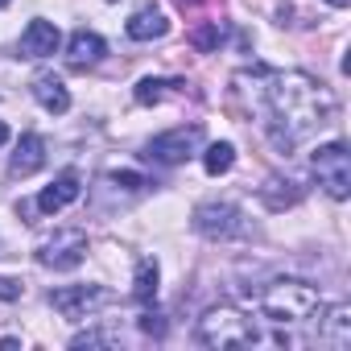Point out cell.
<instances>
[{
	"label": "cell",
	"instance_id": "7a4b0ae2",
	"mask_svg": "<svg viewBox=\"0 0 351 351\" xmlns=\"http://www.w3.org/2000/svg\"><path fill=\"white\" fill-rule=\"evenodd\" d=\"M256 310L273 322H306L314 310H322L318 302V289L310 281H298V277H281V281H269L261 293H256Z\"/></svg>",
	"mask_w": 351,
	"mask_h": 351
},
{
	"label": "cell",
	"instance_id": "7c38bea8",
	"mask_svg": "<svg viewBox=\"0 0 351 351\" xmlns=\"http://www.w3.org/2000/svg\"><path fill=\"white\" fill-rule=\"evenodd\" d=\"M104 54H108V46H104V38H99V34H91V29H75V34H71L66 62H71L75 71H87V66H95Z\"/></svg>",
	"mask_w": 351,
	"mask_h": 351
},
{
	"label": "cell",
	"instance_id": "7402d4cb",
	"mask_svg": "<svg viewBox=\"0 0 351 351\" xmlns=\"http://www.w3.org/2000/svg\"><path fill=\"white\" fill-rule=\"evenodd\" d=\"M17 298H21V281L0 277V302H17Z\"/></svg>",
	"mask_w": 351,
	"mask_h": 351
},
{
	"label": "cell",
	"instance_id": "9c48e42d",
	"mask_svg": "<svg viewBox=\"0 0 351 351\" xmlns=\"http://www.w3.org/2000/svg\"><path fill=\"white\" fill-rule=\"evenodd\" d=\"M79 195H83V178H79V169H62L58 178L38 195V203H34V207H38L42 215H58V211H62V207H71Z\"/></svg>",
	"mask_w": 351,
	"mask_h": 351
},
{
	"label": "cell",
	"instance_id": "8992f818",
	"mask_svg": "<svg viewBox=\"0 0 351 351\" xmlns=\"http://www.w3.org/2000/svg\"><path fill=\"white\" fill-rule=\"evenodd\" d=\"M83 256H87V232H79V228H62L38 244V265L58 269V273L83 265Z\"/></svg>",
	"mask_w": 351,
	"mask_h": 351
},
{
	"label": "cell",
	"instance_id": "e0dca14e",
	"mask_svg": "<svg viewBox=\"0 0 351 351\" xmlns=\"http://www.w3.org/2000/svg\"><path fill=\"white\" fill-rule=\"evenodd\" d=\"M203 165H207V173H211V178L228 173V169L236 165V145H232V141H215V145H207V153H203Z\"/></svg>",
	"mask_w": 351,
	"mask_h": 351
},
{
	"label": "cell",
	"instance_id": "277c9868",
	"mask_svg": "<svg viewBox=\"0 0 351 351\" xmlns=\"http://www.w3.org/2000/svg\"><path fill=\"white\" fill-rule=\"evenodd\" d=\"M310 165H314L318 186H322L330 199L343 203V199L351 195V153H347L343 141H326V145H318L314 157H310Z\"/></svg>",
	"mask_w": 351,
	"mask_h": 351
},
{
	"label": "cell",
	"instance_id": "4fadbf2b",
	"mask_svg": "<svg viewBox=\"0 0 351 351\" xmlns=\"http://www.w3.org/2000/svg\"><path fill=\"white\" fill-rule=\"evenodd\" d=\"M42 165H46V141H42L38 132H25V136L17 141V153H13L9 169L17 173V178H29V173H38Z\"/></svg>",
	"mask_w": 351,
	"mask_h": 351
},
{
	"label": "cell",
	"instance_id": "cb8c5ba5",
	"mask_svg": "<svg viewBox=\"0 0 351 351\" xmlns=\"http://www.w3.org/2000/svg\"><path fill=\"white\" fill-rule=\"evenodd\" d=\"M326 5H335V9H347V5H351V0H326Z\"/></svg>",
	"mask_w": 351,
	"mask_h": 351
},
{
	"label": "cell",
	"instance_id": "30bf717a",
	"mask_svg": "<svg viewBox=\"0 0 351 351\" xmlns=\"http://www.w3.org/2000/svg\"><path fill=\"white\" fill-rule=\"evenodd\" d=\"M58 46H62V34H58L54 21H29L25 34H21V54L25 58H50Z\"/></svg>",
	"mask_w": 351,
	"mask_h": 351
},
{
	"label": "cell",
	"instance_id": "d4e9b609",
	"mask_svg": "<svg viewBox=\"0 0 351 351\" xmlns=\"http://www.w3.org/2000/svg\"><path fill=\"white\" fill-rule=\"evenodd\" d=\"M5 5H9V0H0V9H5Z\"/></svg>",
	"mask_w": 351,
	"mask_h": 351
},
{
	"label": "cell",
	"instance_id": "3957f363",
	"mask_svg": "<svg viewBox=\"0 0 351 351\" xmlns=\"http://www.w3.org/2000/svg\"><path fill=\"white\" fill-rule=\"evenodd\" d=\"M195 339H199L203 347L228 351V347H252V343L261 339V330L252 326V318H248L244 310H236V306H211V310L199 318Z\"/></svg>",
	"mask_w": 351,
	"mask_h": 351
},
{
	"label": "cell",
	"instance_id": "8fae6325",
	"mask_svg": "<svg viewBox=\"0 0 351 351\" xmlns=\"http://www.w3.org/2000/svg\"><path fill=\"white\" fill-rule=\"evenodd\" d=\"M124 34H128L132 42H153V38H165V34H169V17H165L157 5H145V9H136V13L128 17Z\"/></svg>",
	"mask_w": 351,
	"mask_h": 351
},
{
	"label": "cell",
	"instance_id": "6da1fadb",
	"mask_svg": "<svg viewBox=\"0 0 351 351\" xmlns=\"http://www.w3.org/2000/svg\"><path fill=\"white\" fill-rule=\"evenodd\" d=\"M256 104L265 112L261 124L281 153L298 149L306 136L335 120V95L302 71H256Z\"/></svg>",
	"mask_w": 351,
	"mask_h": 351
},
{
	"label": "cell",
	"instance_id": "5b68a950",
	"mask_svg": "<svg viewBox=\"0 0 351 351\" xmlns=\"http://www.w3.org/2000/svg\"><path fill=\"white\" fill-rule=\"evenodd\" d=\"M203 145V124H182V128H169L161 136H153L145 145V157L157 165H182L186 157H195Z\"/></svg>",
	"mask_w": 351,
	"mask_h": 351
},
{
	"label": "cell",
	"instance_id": "ba28073f",
	"mask_svg": "<svg viewBox=\"0 0 351 351\" xmlns=\"http://www.w3.org/2000/svg\"><path fill=\"white\" fill-rule=\"evenodd\" d=\"M191 223L207 240H236V236H244V215L232 203H199Z\"/></svg>",
	"mask_w": 351,
	"mask_h": 351
},
{
	"label": "cell",
	"instance_id": "9a60e30c",
	"mask_svg": "<svg viewBox=\"0 0 351 351\" xmlns=\"http://www.w3.org/2000/svg\"><path fill=\"white\" fill-rule=\"evenodd\" d=\"M318 343H330V347H351V306H330L326 318H322V330H318Z\"/></svg>",
	"mask_w": 351,
	"mask_h": 351
},
{
	"label": "cell",
	"instance_id": "44dd1931",
	"mask_svg": "<svg viewBox=\"0 0 351 351\" xmlns=\"http://www.w3.org/2000/svg\"><path fill=\"white\" fill-rule=\"evenodd\" d=\"M112 182H116V186H124V191H141V186H145L141 173H128V169H124V173H112Z\"/></svg>",
	"mask_w": 351,
	"mask_h": 351
},
{
	"label": "cell",
	"instance_id": "52a82bcc",
	"mask_svg": "<svg viewBox=\"0 0 351 351\" xmlns=\"http://www.w3.org/2000/svg\"><path fill=\"white\" fill-rule=\"evenodd\" d=\"M112 302V293L104 289V285H62V289H50V306L62 314V318H71V322H83V318H91L99 306H108Z\"/></svg>",
	"mask_w": 351,
	"mask_h": 351
},
{
	"label": "cell",
	"instance_id": "603a6c76",
	"mask_svg": "<svg viewBox=\"0 0 351 351\" xmlns=\"http://www.w3.org/2000/svg\"><path fill=\"white\" fill-rule=\"evenodd\" d=\"M5 141H9V124H5V120H0V145H5Z\"/></svg>",
	"mask_w": 351,
	"mask_h": 351
},
{
	"label": "cell",
	"instance_id": "2e32d148",
	"mask_svg": "<svg viewBox=\"0 0 351 351\" xmlns=\"http://www.w3.org/2000/svg\"><path fill=\"white\" fill-rule=\"evenodd\" d=\"M157 281H161V273H157V261H136V277H132V298L141 302V306H149L153 298H157Z\"/></svg>",
	"mask_w": 351,
	"mask_h": 351
},
{
	"label": "cell",
	"instance_id": "5bb4252c",
	"mask_svg": "<svg viewBox=\"0 0 351 351\" xmlns=\"http://www.w3.org/2000/svg\"><path fill=\"white\" fill-rule=\"evenodd\" d=\"M29 91H34V99H38L46 112H54V116H62V112L71 108V91H66V83H62L58 75H38Z\"/></svg>",
	"mask_w": 351,
	"mask_h": 351
},
{
	"label": "cell",
	"instance_id": "d6986e66",
	"mask_svg": "<svg viewBox=\"0 0 351 351\" xmlns=\"http://www.w3.org/2000/svg\"><path fill=\"white\" fill-rule=\"evenodd\" d=\"M219 34H223L219 21H211V25L195 29V46H199V50H215V46H219Z\"/></svg>",
	"mask_w": 351,
	"mask_h": 351
},
{
	"label": "cell",
	"instance_id": "ac0fdd59",
	"mask_svg": "<svg viewBox=\"0 0 351 351\" xmlns=\"http://www.w3.org/2000/svg\"><path fill=\"white\" fill-rule=\"evenodd\" d=\"M173 87H182V83H178V79H141L132 95H136V104H145V108H149V104H161Z\"/></svg>",
	"mask_w": 351,
	"mask_h": 351
},
{
	"label": "cell",
	"instance_id": "ffe728a7",
	"mask_svg": "<svg viewBox=\"0 0 351 351\" xmlns=\"http://www.w3.org/2000/svg\"><path fill=\"white\" fill-rule=\"evenodd\" d=\"M141 330H145V335H153V339H161V335H165V314L145 310V314H141Z\"/></svg>",
	"mask_w": 351,
	"mask_h": 351
}]
</instances>
